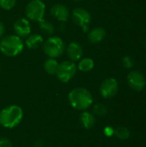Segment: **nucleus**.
<instances>
[{"label":"nucleus","instance_id":"obj_22","mask_svg":"<svg viewBox=\"0 0 146 147\" xmlns=\"http://www.w3.org/2000/svg\"><path fill=\"white\" fill-rule=\"evenodd\" d=\"M122 64H123L124 67H126V68H132L134 65L133 60L129 56L123 57V59H122Z\"/></svg>","mask_w":146,"mask_h":147},{"label":"nucleus","instance_id":"obj_16","mask_svg":"<svg viewBox=\"0 0 146 147\" xmlns=\"http://www.w3.org/2000/svg\"><path fill=\"white\" fill-rule=\"evenodd\" d=\"M77 67V69L80 71L89 72V71H92L94 69V67H95V62L90 58H83V59H82L79 60Z\"/></svg>","mask_w":146,"mask_h":147},{"label":"nucleus","instance_id":"obj_14","mask_svg":"<svg viewBox=\"0 0 146 147\" xmlns=\"http://www.w3.org/2000/svg\"><path fill=\"white\" fill-rule=\"evenodd\" d=\"M44 42L43 36L40 34H32L27 36V39L25 40V45L29 49H37L40 46H42Z\"/></svg>","mask_w":146,"mask_h":147},{"label":"nucleus","instance_id":"obj_7","mask_svg":"<svg viewBox=\"0 0 146 147\" xmlns=\"http://www.w3.org/2000/svg\"><path fill=\"white\" fill-rule=\"evenodd\" d=\"M71 18L73 22L80 27L84 33L89 32L91 23V15L87 9L83 8L74 9L71 13Z\"/></svg>","mask_w":146,"mask_h":147},{"label":"nucleus","instance_id":"obj_17","mask_svg":"<svg viewBox=\"0 0 146 147\" xmlns=\"http://www.w3.org/2000/svg\"><path fill=\"white\" fill-rule=\"evenodd\" d=\"M43 67H44L45 71L47 74H49V75H55L56 72H57L58 67H59V62L57 61L56 59L48 58L44 62Z\"/></svg>","mask_w":146,"mask_h":147},{"label":"nucleus","instance_id":"obj_24","mask_svg":"<svg viewBox=\"0 0 146 147\" xmlns=\"http://www.w3.org/2000/svg\"><path fill=\"white\" fill-rule=\"evenodd\" d=\"M103 133L107 137H112L114 134V129L111 127H106L103 130Z\"/></svg>","mask_w":146,"mask_h":147},{"label":"nucleus","instance_id":"obj_29","mask_svg":"<svg viewBox=\"0 0 146 147\" xmlns=\"http://www.w3.org/2000/svg\"><path fill=\"white\" fill-rule=\"evenodd\" d=\"M145 47H146V44H145Z\"/></svg>","mask_w":146,"mask_h":147},{"label":"nucleus","instance_id":"obj_12","mask_svg":"<svg viewBox=\"0 0 146 147\" xmlns=\"http://www.w3.org/2000/svg\"><path fill=\"white\" fill-rule=\"evenodd\" d=\"M52 16L61 22H65L70 17V10L68 7L63 3H56L51 8Z\"/></svg>","mask_w":146,"mask_h":147},{"label":"nucleus","instance_id":"obj_5","mask_svg":"<svg viewBox=\"0 0 146 147\" xmlns=\"http://www.w3.org/2000/svg\"><path fill=\"white\" fill-rule=\"evenodd\" d=\"M25 13L28 20L39 22L44 18L46 4L42 0H30L26 5Z\"/></svg>","mask_w":146,"mask_h":147},{"label":"nucleus","instance_id":"obj_8","mask_svg":"<svg viewBox=\"0 0 146 147\" xmlns=\"http://www.w3.org/2000/svg\"><path fill=\"white\" fill-rule=\"evenodd\" d=\"M118 91V82L116 79L110 78L102 82L100 87L101 95L107 99L112 98L116 95Z\"/></svg>","mask_w":146,"mask_h":147},{"label":"nucleus","instance_id":"obj_9","mask_svg":"<svg viewBox=\"0 0 146 147\" xmlns=\"http://www.w3.org/2000/svg\"><path fill=\"white\" fill-rule=\"evenodd\" d=\"M127 81L130 87L137 91L142 90L146 84L145 77L142 73L137 71H131L127 75Z\"/></svg>","mask_w":146,"mask_h":147},{"label":"nucleus","instance_id":"obj_23","mask_svg":"<svg viewBox=\"0 0 146 147\" xmlns=\"http://www.w3.org/2000/svg\"><path fill=\"white\" fill-rule=\"evenodd\" d=\"M0 147H13V145L9 139L0 138Z\"/></svg>","mask_w":146,"mask_h":147},{"label":"nucleus","instance_id":"obj_11","mask_svg":"<svg viewBox=\"0 0 146 147\" xmlns=\"http://www.w3.org/2000/svg\"><path fill=\"white\" fill-rule=\"evenodd\" d=\"M65 51L70 60L73 62L79 61L83 54V49L82 46L76 41L70 42L68 46L65 47Z\"/></svg>","mask_w":146,"mask_h":147},{"label":"nucleus","instance_id":"obj_18","mask_svg":"<svg viewBox=\"0 0 146 147\" xmlns=\"http://www.w3.org/2000/svg\"><path fill=\"white\" fill-rule=\"evenodd\" d=\"M39 22V27H40V29L46 34H53L54 32H55V28H54V25L46 20V19H41L40 21L38 22Z\"/></svg>","mask_w":146,"mask_h":147},{"label":"nucleus","instance_id":"obj_15","mask_svg":"<svg viewBox=\"0 0 146 147\" xmlns=\"http://www.w3.org/2000/svg\"><path fill=\"white\" fill-rule=\"evenodd\" d=\"M79 121L81 122V125L85 129H90L96 124L95 115L89 111H83V113L80 115Z\"/></svg>","mask_w":146,"mask_h":147},{"label":"nucleus","instance_id":"obj_19","mask_svg":"<svg viewBox=\"0 0 146 147\" xmlns=\"http://www.w3.org/2000/svg\"><path fill=\"white\" fill-rule=\"evenodd\" d=\"M114 135L120 140H126L130 136V132L124 127H119L114 130Z\"/></svg>","mask_w":146,"mask_h":147},{"label":"nucleus","instance_id":"obj_4","mask_svg":"<svg viewBox=\"0 0 146 147\" xmlns=\"http://www.w3.org/2000/svg\"><path fill=\"white\" fill-rule=\"evenodd\" d=\"M43 52L48 58L57 59L65 51L64 40L59 36H50L42 44Z\"/></svg>","mask_w":146,"mask_h":147},{"label":"nucleus","instance_id":"obj_21","mask_svg":"<svg viewBox=\"0 0 146 147\" xmlns=\"http://www.w3.org/2000/svg\"><path fill=\"white\" fill-rule=\"evenodd\" d=\"M16 4V0H0V7L5 10L12 9Z\"/></svg>","mask_w":146,"mask_h":147},{"label":"nucleus","instance_id":"obj_10","mask_svg":"<svg viewBox=\"0 0 146 147\" xmlns=\"http://www.w3.org/2000/svg\"><path fill=\"white\" fill-rule=\"evenodd\" d=\"M14 31L19 37H27L31 34V23L27 18H18L14 23Z\"/></svg>","mask_w":146,"mask_h":147},{"label":"nucleus","instance_id":"obj_3","mask_svg":"<svg viewBox=\"0 0 146 147\" xmlns=\"http://www.w3.org/2000/svg\"><path fill=\"white\" fill-rule=\"evenodd\" d=\"M24 48V43L21 37L16 34H9L2 38L0 41L1 53L8 57L19 55Z\"/></svg>","mask_w":146,"mask_h":147},{"label":"nucleus","instance_id":"obj_26","mask_svg":"<svg viewBox=\"0 0 146 147\" xmlns=\"http://www.w3.org/2000/svg\"><path fill=\"white\" fill-rule=\"evenodd\" d=\"M34 147H44V143L41 140H37L34 142Z\"/></svg>","mask_w":146,"mask_h":147},{"label":"nucleus","instance_id":"obj_25","mask_svg":"<svg viewBox=\"0 0 146 147\" xmlns=\"http://www.w3.org/2000/svg\"><path fill=\"white\" fill-rule=\"evenodd\" d=\"M5 32V27L3 25V23L2 22H0V39L3 36Z\"/></svg>","mask_w":146,"mask_h":147},{"label":"nucleus","instance_id":"obj_1","mask_svg":"<svg viewBox=\"0 0 146 147\" xmlns=\"http://www.w3.org/2000/svg\"><path fill=\"white\" fill-rule=\"evenodd\" d=\"M68 101L74 109L85 111L92 105L93 96L86 88L76 87L68 94Z\"/></svg>","mask_w":146,"mask_h":147},{"label":"nucleus","instance_id":"obj_27","mask_svg":"<svg viewBox=\"0 0 146 147\" xmlns=\"http://www.w3.org/2000/svg\"><path fill=\"white\" fill-rule=\"evenodd\" d=\"M73 1H76V2H79V1H82V0H73Z\"/></svg>","mask_w":146,"mask_h":147},{"label":"nucleus","instance_id":"obj_2","mask_svg":"<svg viewBox=\"0 0 146 147\" xmlns=\"http://www.w3.org/2000/svg\"><path fill=\"white\" fill-rule=\"evenodd\" d=\"M23 119V110L18 105H9L0 111V125L8 129L16 127Z\"/></svg>","mask_w":146,"mask_h":147},{"label":"nucleus","instance_id":"obj_13","mask_svg":"<svg viewBox=\"0 0 146 147\" xmlns=\"http://www.w3.org/2000/svg\"><path fill=\"white\" fill-rule=\"evenodd\" d=\"M106 37V30L102 27L94 28L88 32V40L92 44H98L102 42Z\"/></svg>","mask_w":146,"mask_h":147},{"label":"nucleus","instance_id":"obj_6","mask_svg":"<svg viewBox=\"0 0 146 147\" xmlns=\"http://www.w3.org/2000/svg\"><path fill=\"white\" fill-rule=\"evenodd\" d=\"M77 71V67L75 62L71 60H65L59 64V67L55 75L60 82L65 84L75 77Z\"/></svg>","mask_w":146,"mask_h":147},{"label":"nucleus","instance_id":"obj_28","mask_svg":"<svg viewBox=\"0 0 146 147\" xmlns=\"http://www.w3.org/2000/svg\"><path fill=\"white\" fill-rule=\"evenodd\" d=\"M0 71H1V65H0Z\"/></svg>","mask_w":146,"mask_h":147},{"label":"nucleus","instance_id":"obj_20","mask_svg":"<svg viewBox=\"0 0 146 147\" xmlns=\"http://www.w3.org/2000/svg\"><path fill=\"white\" fill-rule=\"evenodd\" d=\"M93 113L97 115V116H105L108 114V109L105 105L102 104V103H98L96 104L93 108Z\"/></svg>","mask_w":146,"mask_h":147}]
</instances>
